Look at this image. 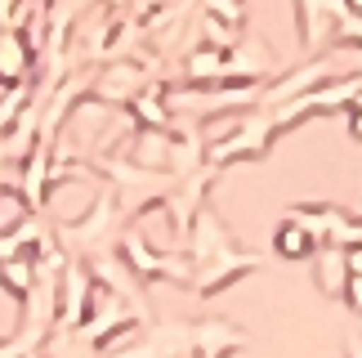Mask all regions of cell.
I'll use <instances>...</instances> for the list:
<instances>
[{"label": "cell", "mask_w": 362, "mask_h": 358, "mask_svg": "<svg viewBox=\"0 0 362 358\" xmlns=\"http://www.w3.org/2000/svg\"><path fill=\"white\" fill-rule=\"evenodd\" d=\"M349 305L362 313V273H358V278H349Z\"/></svg>", "instance_id": "277c9868"}, {"label": "cell", "mask_w": 362, "mask_h": 358, "mask_svg": "<svg viewBox=\"0 0 362 358\" xmlns=\"http://www.w3.org/2000/svg\"><path fill=\"white\" fill-rule=\"evenodd\" d=\"M277 251H282V255H309L313 251V238L296 224V219H291V224L277 229Z\"/></svg>", "instance_id": "3957f363"}, {"label": "cell", "mask_w": 362, "mask_h": 358, "mask_svg": "<svg viewBox=\"0 0 362 358\" xmlns=\"http://www.w3.org/2000/svg\"><path fill=\"white\" fill-rule=\"evenodd\" d=\"M23 215H27V202H23V192L5 188V192H0V238H13V233L23 229Z\"/></svg>", "instance_id": "7a4b0ae2"}, {"label": "cell", "mask_w": 362, "mask_h": 358, "mask_svg": "<svg viewBox=\"0 0 362 358\" xmlns=\"http://www.w3.org/2000/svg\"><path fill=\"white\" fill-rule=\"evenodd\" d=\"M0 282H5L18 300H32V282H36V273H32V265H27V260L18 255V260H5V265H0Z\"/></svg>", "instance_id": "6da1fadb"}]
</instances>
